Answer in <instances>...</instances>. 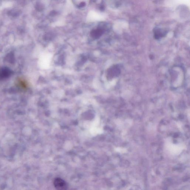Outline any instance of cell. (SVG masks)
Returning a JSON list of instances; mask_svg holds the SVG:
<instances>
[{"instance_id": "6da1fadb", "label": "cell", "mask_w": 190, "mask_h": 190, "mask_svg": "<svg viewBox=\"0 0 190 190\" xmlns=\"http://www.w3.org/2000/svg\"><path fill=\"white\" fill-rule=\"evenodd\" d=\"M54 185L57 190H67L68 186L67 183L61 178H55L54 180Z\"/></svg>"}]
</instances>
